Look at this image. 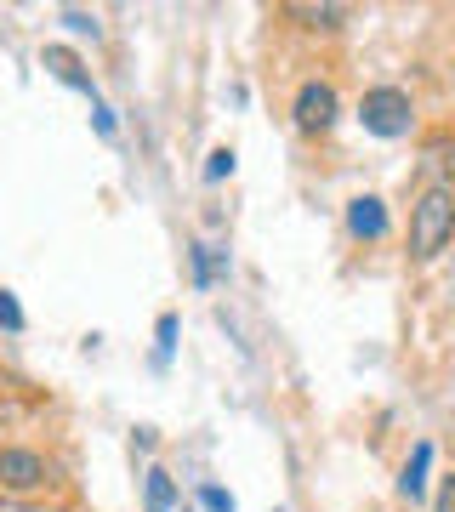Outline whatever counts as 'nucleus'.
<instances>
[{"label":"nucleus","mask_w":455,"mask_h":512,"mask_svg":"<svg viewBox=\"0 0 455 512\" xmlns=\"http://www.w3.org/2000/svg\"><path fill=\"white\" fill-rule=\"evenodd\" d=\"M40 63H46V74H52V80H63V86H74V92L91 97V74H86V63H80L69 46H46V52H40Z\"/></svg>","instance_id":"423d86ee"},{"label":"nucleus","mask_w":455,"mask_h":512,"mask_svg":"<svg viewBox=\"0 0 455 512\" xmlns=\"http://www.w3.org/2000/svg\"><path fill=\"white\" fill-rule=\"evenodd\" d=\"M222 177H234V148H211L205 160V183H222Z\"/></svg>","instance_id":"9b49d317"},{"label":"nucleus","mask_w":455,"mask_h":512,"mask_svg":"<svg viewBox=\"0 0 455 512\" xmlns=\"http://www.w3.org/2000/svg\"><path fill=\"white\" fill-rule=\"evenodd\" d=\"M359 120L370 137H410V126H416V109H410V92H399V86H370V92L359 97Z\"/></svg>","instance_id":"f03ea898"},{"label":"nucleus","mask_w":455,"mask_h":512,"mask_svg":"<svg viewBox=\"0 0 455 512\" xmlns=\"http://www.w3.org/2000/svg\"><path fill=\"white\" fill-rule=\"evenodd\" d=\"M450 239H455V188H427L410 211V256L433 262Z\"/></svg>","instance_id":"f257e3e1"},{"label":"nucleus","mask_w":455,"mask_h":512,"mask_svg":"<svg viewBox=\"0 0 455 512\" xmlns=\"http://www.w3.org/2000/svg\"><path fill=\"white\" fill-rule=\"evenodd\" d=\"M52 484V461L35 450H0V490L12 495H40Z\"/></svg>","instance_id":"7ed1b4c3"},{"label":"nucleus","mask_w":455,"mask_h":512,"mask_svg":"<svg viewBox=\"0 0 455 512\" xmlns=\"http://www.w3.org/2000/svg\"><path fill=\"white\" fill-rule=\"evenodd\" d=\"M63 23H69L74 35H91V40H97V18H91V12H80V6H63Z\"/></svg>","instance_id":"ddd939ff"},{"label":"nucleus","mask_w":455,"mask_h":512,"mask_svg":"<svg viewBox=\"0 0 455 512\" xmlns=\"http://www.w3.org/2000/svg\"><path fill=\"white\" fill-rule=\"evenodd\" d=\"M336 86L330 80H302V92H296V126L302 131H330L336 126Z\"/></svg>","instance_id":"20e7f679"},{"label":"nucleus","mask_w":455,"mask_h":512,"mask_svg":"<svg viewBox=\"0 0 455 512\" xmlns=\"http://www.w3.org/2000/svg\"><path fill=\"white\" fill-rule=\"evenodd\" d=\"M171 342H177V319H171V313H160V353H154V365H165V359H171Z\"/></svg>","instance_id":"2eb2a0df"},{"label":"nucleus","mask_w":455,"mask_h":512,"mask_svg":"<svg viewBox=\"0 0 455 512\" xmlns=\"http://www.w3.org/2000/svg\"><path fill=\"white\" fill-rule=\"evenodd\" d=\"M347 234L353 239H382L387 234V205L376 194H359V200L347 205Z\"/></svg>","instance_id":"39448f33"},{"label":"nucleus","mask_w":455,"mask_h":512,"mask_svg":"<svg viewBox=\"0 0 455 512\" xmlns=\"http://www.w3.org/2000/svg\"><path fill=\"white\" fill-rule=\"evenodd\" d=\"M91 120H97V131H103V137H114V114L103 109V103H97V114H91Z\"/></svg>","instance_id":"f3484780"},{"label":"nucleus","mask_w":455,"mask_h":512,"mask_svg":"<svg viewBox=\"0 0 455 512\" xmlns=\"http://www.w3.org/2000/svg\"><path fill=\"white\" fill-rule=\"evenodd\" d=\"M188 262H194V285H200V291L217 274H228V251H211V245H194V251H188Z\"/></svg>","instance_id":"6e6552de"},{"label":"nucleus","mask_w":455,"mask_h":512,"mask_svg":"<svg viewBox=\"0 0 455 512\" xmlns=\"http://www.w3.org/2000/svg\"><path fill=\"white\" fill-rule=\"evenodd\" d=\"M200 507L205 512H234V495L222 490V484H200Z\"/></svg>","instance_id":"f8f14e48"},{"label":"nucleus","mask_w":455,"mask_h":512,"mask_svg":"<svg viewBox=\"0 0 455 512\" xmlns=\"http://www.w3.org/2000/svg\"><path fill=\"white\" fill-rule=\"evenodd\" d=\"M438 512H455V473L444 478V490H438Z\"/></svg>","instance_id":"dca6fc26"},{"label":"nucleus","mask_w":455,"mask_h":512,"mask_svg":"<svg viewBox=\"0 0 455 512\" xmlns=\"http://www.w3.org/2000/svg\"><path fill=\"white\" fill-rule=\"evenodd\" d=\"M148 512H171L177 507V484H171V473H165V467H148Z\"/></svg>","instance_id":"1a4fd4ad"},{"label":"nucleus","mask_w":455,"mask_h":512,"mask_svg":"<svg viewBox=\"0 0 455 512\" xmlns=\"http://www.w3.org/2000/svg\"><path fill=\"white\" fill-rule=\"evenodd\" d=\"M291 18H302L308 29H342L347 6H291Z\"/></svg>","instance_id":"9d476101"},{"label":"nucleus","mask_w":455,"mask_h":512,"mask_svg":"<svg viewBox=\"0 0 455 512\" xmlns=\"http://www.w3.org/2000/svg\"><path fill=\"white\" fill-rule=\"evenodd\" d=\"M427 467H433V444L421 439L416 450H410V461H404V473H399V495H404V501H421V495H427Z\"/></svg>","instance_id":"0eeeda50"},{"label":"nucleus","mask_w":455,"mask_h":512,"mask_svg":"<svg viewBox=\"0 0 455 512\" xmlns=\"http://www.w3.org/2000/svg\"><path fill=\"white\" fill-rule=\"evenodd\" d=\"M0 325L23 330V308H18V296H12V291H0Z\"/></svg>","instance_id":"4468645a"}]
</instances>
